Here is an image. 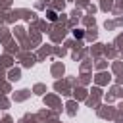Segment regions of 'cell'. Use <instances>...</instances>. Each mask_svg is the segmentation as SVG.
Returning <instances> with one entry per match:
<instances>
[{"label": "cell", "mask_w": 123, "mask_h": 123, "mask_svg": "<svg viewBox=\"0 0 123 123\" xmlns=\"http://www.w3.org/2000/svg\"><path fill=\"white\" fill-rule=\"evenodd\" d=\"M46 15H48V19H50V21H56V19H58L56 12H52V10H48V12H46Z\"/></svg>", "instance_id": "1"}, {"label": "cell", "mask_w": 123, "mask_h": 123, "mask_svg": "<svg viewBox=\"0 0 123 123\" xmlns=\"http://www.w3.org/2000/svg\"><path fill=\"white\" fill-rule=\"evenodd\" d=\"M75 37H77V38H81V37H83V31H81V29H77V31H75Z\"/></svg>", "instance_id": "2"}]
</instances>
